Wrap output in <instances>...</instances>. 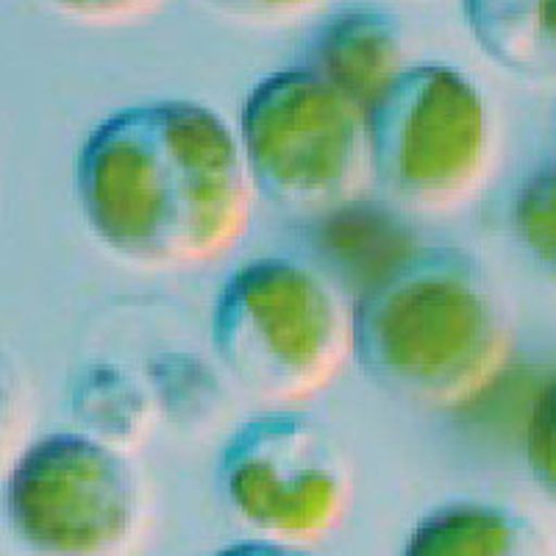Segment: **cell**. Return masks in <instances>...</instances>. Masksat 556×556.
Returning a JSON list of instances; mask_svg holds the SVG:
<instances>
[{
    "label": "cell",
    "instance_id": "cell-1",
    "mask_svg": "<svg viewBox=\"0 0 556 556\" xmlns=\"http://www.w3.org/2000/svg\"><path fill=\"white\" fill-rule=\"evenodd\" d=\"M73 181L92 237L142 267L198 265L231 251L256 195L240 139L192 101L109 114L84 139Z\"/></svg>",
    "mask_w": 556,
    "mask_h": 556
},
{
    "label": "cell",
    "instance_id": "cell-2",
    "mask_svg": "<svg viewBox=\"0 0 556 556\" xmlns=\"http://www.w3.org/2000/svg\"><path fill=\"white\" fill-rule=\"evenodd\" d=\"M513 329L479 256L429 245L392 262L351 309V359L392 399L429 409L468 404L498 379Z\"/></svg>",
    "mask_w": 556,
    "mask_h": 556
},
{
    "label": "cell",
    "instance_id": "cell-3",
    "mask_svg": "<svg viewBox=\"0 0 556 556\" xmlns=\"http://www.w3.org/2000/svg\"><path fill=\"white\" fill-rule=\"evenodd\" d=\"M208 331L226 374L270 404L326 390L351 359V312L340 292L287 256L237 267L217 292Z\"/></svg>",
    "mask_w": 556,
    "mask_h": 556
},
{
    "label": "cell",
    "instance_id": "cell-4",
    "mask_svg": "<svg viewBox=\"0 0 556 556\" xmlns=\"http://www.w3.org/2000/svg\"><path fill=\"white\" fill-rule=\"evenodd\" d=\"M370 176L401 206L445 215L476 195L490 165L481 89L448 64H406L365 112Z\"/></svg>",
    "mask_w": 556,
    "mask_h": 556
},
{
    "label": "cell",
    "instance_id": "cell-5",
    "mask_svg": "<svg viewBox=\"0 0 556 556\" xmlns=\"http://www.w3.org/2000/svg\"><path fill=\"white\" fill-rule=\"evenodd\" d=\"M240 148L253 190L295 215L340 208L370 176L365 109L304 64L248 92Z\"/></svg>",
    "mask_w": 556,
    "mask_h": 556
},
{
    "label": "cell",
    "instance_id": "cell-6",
    "mask_svg": "<svg viewBox=\"0 0 556 556\" xmlns=\"http://www.w3.org/2000/svg\"><path fill=\"white\" fill-rule=\"evenodd\" d=\"M142 479L87 431L26 445L7 476V518L31 556H123L142 520Z\"/></svg>",
    "mask_w": 556,
    "mask_h": 556
},
{
    "label": "cell",
    "instance_id": "cell-7",
    "mask_svg": "<svg viewBox=\"0 0 556 556\" xmlns=\"http://www.w3.org/2000/svg\"><path fill=\"white\" fill-rule=\"evenodd\" d=\"M217 481L251 529L285 543L329 534L351 498L345 451L326 426L295 412L237 426L220 451Z\"/></svg>",
    "mask_w": 556,
    "mask_h": 556
},
{
    "label": "cell",
    "instance_id": "cell-8",
    "mask_svg": "<svg viewBox=\"0 0 556 556\" xmlns=\"http://www.w3.org/2000/svg\"><path fill=\"white\" fill-rule=\"evenodd\" d=\"M304 67L315 70L367 112L406 67V31L384 9H340L312 31Z\"/></svg>",
    "mask_w": 556,
    "mask_h": 556
},
{
    "label": "cell",
    "instance_id": "cell-9",
    "mask_svg": "<svg viewBox=\"0 0 556 556\" xmlns=\"http://www.w3.org/2000/svg\"><path fill=\"white\" fill-rule=\"evenodd\" d=\"M401 556H556L529 515L493 501L456 498L417 520Z\"/></svg>",
    "mask_w": 556,
    "mask_h": 556
},
{
    "label": "cell",
    "instance_id": "cell-10",
    "mask_svg": "<svg viewBox=\"0 0 556 556\" xmlns=\"http://www.w3.org/2000/svg\"><path fill=\"white\" fill-rule=\"evenodd\" d=\"M470 37L498 70L556 84V0H462Z\"/></svg>",
    "mask_w": 556,
    "mask_h": 556
},
{
    "label": "cell",
    "instance_id": "cell-11",
    "mask_svg": "<svg viewBox=\"0 0 556 556\" xmlns=\"http://www.w3.org/2000/svg\"><path fill=\"white\" fill-rule=\"evenodd\" d=\"M76 415L87 424V434L121 448L142 437L146 426V395L128 374L114 367H98L81 379L73 392Z\"/></svg>",
    "mask_w": 556,
    "mask_h": 556
},
{
    "label": "cell",
    "instance_id": "cell-12",
    "mask_svg": "<svg viewBox=\"0 0 556 556\" xmlns=\"http://www.w3.org/2000/svg\"><path fill=\"white\" fill-rule=\"evenodd\" d=\"M513 235L540 270L556 276V159L520 181L513 201Z\"/></svg>",
    "mask_w": 556,
    "mask_h": 556
},
{
    "label": "cell",
    "instance_id": "cell-13",
    "mask_svg": "<svg viewBox=\"0 0 556 556\" xmlns=\"http://www.w3.org/2000/svg\"><path fill=\"white\" fill-rule=\"evenodd\" d=\"M31 426V395L17 359L0 345V476L9 473L12 462L26 448Z\"/></svg>",
    "mask_w": 556,
    "mask_h": 556
},
{
    "label": "cell",
    "instance_id": "cell-14",
    "mask_svg": "<svg viewBox=\"0 0 556 556\" xmlns=\"http://www.w3.org/2000/svg\"><path fill=\"white\" fill-rule=\"evenodd\" d=\"M526 468L540 493L556 506V379L540 390L526 426Z\"/></svg>",
    "mask_w": 556,
    "mask_h": 556
},
{
    "label": "cell",
    "instance_id": "cell-15",
    "mask_svg": "<svg viewBox=\"0 0 556 556\" xmlns=\"http://www.w3.org/2000/svg\"><path fill=\"white\" fill-rule=\"evenodd\" d=\"M48 3L81 23H126L151 14L165 0H48Z\"/></svg>",
    "mask_w": 556,
    "mask_h": 556
},
{
    "label": "cell",
    "instance_id": "cell-16",
    "mask_svg": "<svg viewBox=\"0 0 556 556\" xmlns=\"http://www.w3.org/2000/svg\"><path fill=\"white\" fill-rule=\"evenodd\" d=\"M201 3L237 20H287L320 7L323 0H201Z\"/></svg>",
    "mask_w": 556,
    "mask_h": 556
},
{
    "label": "cell",
    "instance_id": "cell-17",
    "mask_svg": "<svg viewBox=\"0 0 556 556\" xmlns=\"http://www.w3.org/2000/svg\"><path fill=\"white\" fill-rule=\"evenodd\" d=\"M215 556H317L309 548H301V543H285V540H240L228 548L217 551Z\"/></svg>",
    "mask_w": 556,
    "mask_h": 556
}]
</instances>
